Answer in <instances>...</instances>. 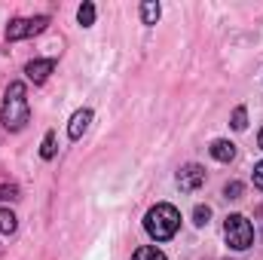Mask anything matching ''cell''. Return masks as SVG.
<instances>
[{
    "instance_id": "obj_1",
    "label": "cell",
    "mask_w": 263,
    "mask_h": 260,
    "mask_svg": "<svg viewBox=\"0 0 263 260\" xmlns=\"http://www.w3.org/2000/svg\"><path fill=\"white\" fill-rule=\"evenodd\" d=\"M0 120L6 132H22L31 120V107H28V89L25 83H9L3 107H0Z\"/></svg>"
},
{
    "instance_id": "obj_2",
    "label": "cell",
    "mask_w": 263,
    "mask_h": 260,
    "mask_svg": "<svg viewBox=\"0 0 263 260\" xmlns=\"http://www.w3.org/2000/svg\"><path fill=\"white\" fill-rule=\"evenodd\" d=\"M178 227H181V214H178V208L168 205V202L153 205V208L147 211V217H144V230H147L156 242L172 239V236L178 233Z\"/></svg>"
},
{
    "instance_id": "obj_3",
    "label": "cell",
    "mask_w": 263,
    "mask_h": 260,
    "mask_svg": "<svg viewBox=\"0 0 263 260\" xmlns=\"http://www.w3.org/2000/svg\"><path fill=\"white\" fill-rule=\"evenodd\" d=\"M223 236H227V245H230V248L245 251V248H251V242H254V227H251V220H248L245 214H230V217L223 220Z\"/></svg>"
},
{
    "instance_id": "obj_4",
    "label": "cell",
    "mask_w": 263,
    "mask_h": 260,
    "mask_svg": "<svg viewBox=\"0 0 263 260\" xmlns=\"http://www.w3.org/2000/svg\"><path fill=\"white\" fill-rule=\"evenodd\" d=\"M49 25V15H34V18H12L6 28V40H25L34 34H43Z\"/></svg>"
},
{
    "instance_id": "obj_5",
    "label": "cell",
    "mask_w": 263,
    "mask_h": 260,
    "mask_svg": "<svg viewBox=\"0 0 263 260\" xmlns=\"http://www.w3.org/2000/svg\"><path fill=\"white\" fill-rule=\"evenodd\" d=\"M205 184V169L202 165H187V169H181V175H178V187L184 190V193H193Z\"/></svg>"
},
{
    "instance_id": "obj_6",
    "label": "cell",
    "mask_w": 263,
    "mask_h": 260,
    "mask_svg": "<svg viewBox=\"0 0 263 260\" xmlns=\"http://www.w3.org/2000/svg\"><path fill=\"white\" fill-rule=\"evenodd\" d=\"M52 70H55L52 59H37V62H28V67H25V73H28L31 83H46Z\"/></svg>"
},
{
    "instance_id": "obj_7",
    "label": "cell",
    "mask_w": 263,
    "mask_h": 260,
    "mask_svg": "<svg viewBox=\"0 0 263 260\" xmlns=\"http://www.w3.org/2000/svg\"><path fill=\"white\" fill-rule=\"evenodd\" d=\"M89 123H92V110H89V107L77 110V114L70 117V123H67V138H70V141H80L83 132L89 129Z\"/></svg>"
},
{
    "instance_id": "obj_8",
    "label": "cell",
    "mask_w": 263,
    "mask_h": 260,
    "mask_svg": "<svg viewBox=\"0 0 263 260\" xmlns=\"http://www.w3.org/2000/svg\"><path fill=\"white\" fill-rule=\"evenodd\" d=\"M211 156L217 162H230V159H236V144L233 141H214L211 144Z\"/></svg>"
},
{
    "instance_id": "obj_9",
    "label": "cell",
    "mask_w": 263,
    "mask_h": 260,
    "mask_svg": "<svg viewBox=\"0 0 263 260\" xmlns=\"http://www.w3.org/2000/svg\"><path fill=\"white\" fill-rule=\"evenodd\" d=\"M132 260H165V254L159 251V248H153V245H144V248H138Z\"/></svg>"
},
{
    "instance_id": "obj_10",
    "label": "cell",
    "mask_w": 263,
    "mask_h": 260,
    "mask_svg": "<svg viewBox=\"0 0 263 260\" xmlns=\"http://www.w3.org/2000/svg\"><path fill=\"white\" fill-rule=\"evenodd\" d=\"M141 18H144V25H156V18H159V3L147 0V3L141 6Z\"/></svg>"
},
{
    "instance_id": "obj_11",
    "label": "cell",
    "mask_w": 263,
    "mask_h": 260,
    "mask_svg": "<svg viewBox=\"0 0 263 260\" xmlns=\"http://www.w3.org/2000/svg\"><path fill=\"white\" fill-rule=\"evenodd\" d=\"M15 227H18V224H15V214H12L9 208H3V211H0V233L9 236V233H15Z\"/></svg>"
},
{
    "instance_id": "obj_12",
    "label": "cell",
    "mask_w": 263,
    "mask_h": 260,
    "mask_svg": "<svg viewBox=\"0 0 263 260\" xmlns=\"http://www.w3.org/2000/svg\"><path fill=\"white\" fill-rule=\"evenodd\" d=\"M77 18H80V25H83V28H89V25L95 22V6H92V3H83V6H80V12H77Z\"/></svg>"
},
{
    "instance_id": "obj_13",
    "label": "cell",
    "mask_w": 263,
    "mask_h": 260,
    "mask_svg": "<svg viewBox=\"0 0 263 260\" xmlns=\"http://www.w3.org/2000/svg\"><path fill=\"white\" fill-rule=\"evenodd\" d=\"M40 156H43V159H52V156H55V135H52V132H46L43 147H40Z\"/></svg>"
},
{
    "instance_id": "obj_14",
    "label": "cell",
    "mask_w": 263,
    "mask_h": 260,
    "mask_svg": "<svg viewBox=\"0 0 263 260\" xmlns=\"http://www.w3.org/2000/svg\"><path fill=\"white\" fill-rule=\"evenodd\" d=\"M245 126H248V114H245V107H236L233 110V129L245 132Z\"/></svg>"
},
{
    "instance_id": "obj_15",
    "label": "cell",
    "mask_w": 263,
    "mask_h": 260,
    "mask_svg": "<svg viewBox=\"0 0 263 260\" xmlns=\"http://www.w3.org/2000/svg\"><path fill=\"white\" fill-rule=\"evenodd\" d=\"M193 217H196V224H199V227H205V224H208V217H211V208H208V205H196Z\"/></svg>"
},
{
    "instance_id": "obj_16",
    "label": "cell",
    "mask_w": 263,
    "mask_h": 260,
    "mask_svg": "<svg viewBox=\"0 0 263 260\" xmlns=\"http://www.w3.org/2000/svg\"><path fill=\"white\" fill-rule=\"evenodd\" d=\"M223 193H227V199H242V184H239V181H233V184H227V190H223Z\"/></svg>"
},
{
    "instance_id": "obj_17",
    "label": "cell",
    "mask_w": 263,
    "mask_h": 260,
    "mask_svg": "<svg viewBox=\"0 0 263 260\" xmlns=\"http://www.w3.org/2000/svg\"><path fill=\"white\" fill-rule=\"evenodd\" d=\"M0 199H18V187H0Z\"/></svg>"
},
{
    "instance_id": "obj_18",
    "label": "cell",
    "mask_w": 263,
    "mask_h": 260,
    "mask_svg": "<svg viewBox=\"0 0 263 260\" xmlns=\"http://www.w3.org/2000/svg\"><path fill=\"white\" fill-rule=\"evenodd\" d=\"M254 187H260V190H263V162L254 165Z\"/></svg>"
},
{
    "instance_id": "obj_19",
    "label": "cell",
    "mask_w": 263,
    "mask_h": 260,
    "mask_svg": "<svg viewBox=\"0 0 263 260\" xmlns=\"http://www.w3.org/2000/svg\"><path fill=\"white\" fill-rule=\"evenodd\" d=\"M257 144H260V150H263V129H260V135H257Z\"/></svg>"
}]
</instances>
